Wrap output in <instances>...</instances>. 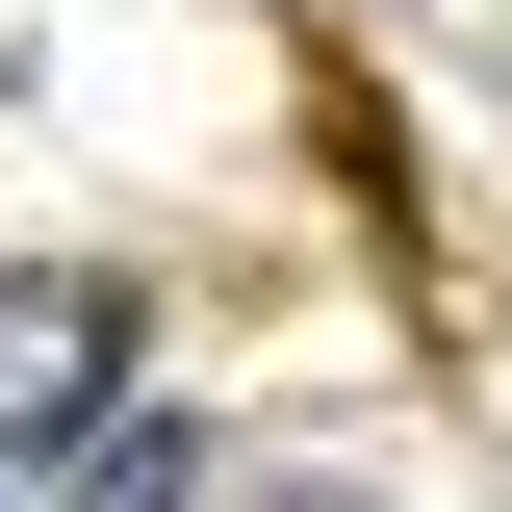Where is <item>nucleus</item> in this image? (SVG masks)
Wrapping results in <instances>:
<instances>
[{
  "instance_id": "obj_1",
  "label": "nucleus",
  "mask_w": 512,
  "mask_h": 512,
  "mask_svg": "<svg viewBox=\"0 0 512 512\" xmlns=\"http://www.w3.org/2000/svg\"><path fill=\"white\" fill-rule=\"evenodd\" d=\"M128 282H0V436H77V410H128Z\"/></svg>"
},
{
  "instance_id": "obj_2",
  "label": "nucleus",
  "mask_w": 512,
  "mask_h": 512,
  "mask_svg": "<svg viewBox=\"0 0 512 512\" xmlns=\"http://www.w3.org/2000/svg\"><path fill=\"white\" fill-rule=\"evenodd\" d=\"M52 512H205L180 410H77V487H52Z\"/></svg>"
}]
</instances>
